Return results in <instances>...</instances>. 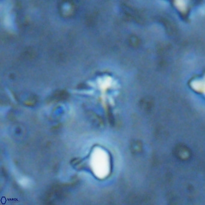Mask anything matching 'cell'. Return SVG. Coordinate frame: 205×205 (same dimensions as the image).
<instances>
[{
	"label": "cell",
	"instance_id": "1",
	"mask_svg": "<svg viewBox=\"0 0 205 205\" xmlns=\"http://www.w3.org/2000/svg\"><path fill=\"white\" fill-rule=\"evenodd\" d=\"M203 80H195L191 83V86L194 90L198 92L203 93L205 91V84Z\"/></svg>",
	"mask_w": 205,
	"mask_h": 205
},
{
	"label": "cell",
	"instance_id": "2",
	"mask_svg": "<svg viewBox=\"0 0 205 205\" xmlns=\"http://www.w3.org/2000/svg\"><path fill=\"white\" fill-rule=\"evenodd\" d=\"M175 4L177 8L181 12H185L187 11V4L183 1H175Z\"/></svg>",
	"mask_w": 205,
	"mask_h": 205
}]
</instances>
